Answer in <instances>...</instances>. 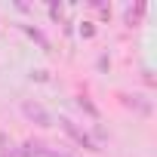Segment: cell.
I'll return each instance as SVG.
<instances>
[{
    "instance_id": "obj_1",
    "label": "cell",
    "mask_w": 157,
    "mask_h": 157,
    "mask_svg": "<svg viewBox=\"0 0 157 157\" xmlns=\"http://www.w3.org/2000/svg\"><path fill=\"white\" fill-rule=\"evenodd\" d=\"M59 126H62V129H65V132H68V136H71L77 145H80V148H86V151H99V145H96V142H93V139H90L83 129H77V126H74V120L59 117Z\"/></svg>"
},
{
    "instance_id": "obj_2",
    "label": "cell",
    "mask_w": 157,
    "mask_h": 157,
    "mask_svg": "<svg viewBox=\"0 0 157 157\" xmlns=\"http://www.w3.org/2000/svg\"><path fill=\"white\" fill-rule=\"evenodd\" d=\"M22 114L28 120H34L37 126H52V117H49V111L40 102H22Z\"/></svg>"
},
{
    "instance_id": "obj_3",
    "label": "cell",
    "mask_w": 157,
    "mask_h": 157,
    "mask_svg": "<svg viewBox=\"0 0 157 157\" xmlns=\"http://www.w3.org/2000/svg\"><path fill=\"white\" fill-rule=\"evenodd\" d=\"M43 154H49L43 142H25L19 148V157H43Z\"/></svg>"
},
{
    "instance_id": "obj_4",
    "label": "cell",
    "mask_w": 157,
    "mask_h": 157,
    "mask_svg": "<svg viewBox=\"0 0 157 157\" xmlns=\"http://www.w3.org/2000/svg\"><path fill=\"white\" fill-rule=\"evenodd\" d=\"M22 28H25V31H28L31 37H37V40H40V46H49V40H46V37H43V34H40L37 28H31V25H22Z\"/></svg>"
},
{
    "instance_id": "obj_5",
    "label": "cell",
    "mask_w": 157,
    "mask_h": 157,
    "mask_svg": "<svg viewBox=\"0 0 157 157\" xmlns=\"http://www.w3.org/2000/svg\"><path fill=\"white\" fill-rule=\"evenodd\" d=\"M77 105H80V108H86V111H90V114H93V117H96V114H99V111H96V105H93V102H90V99H83V96H80V99H77Z\"/></svg>"
},
{
    "instance_id": "obj_6",
    "label": "cell",
    "mask_w": 157,
    "mask_h": 157,
    "mask_svg": "<svg viewBox=\"0 0 157 157\" xmlns=\"http://www.w3.org/2000/svg\"><path fill=\"white\" fill-rule=\"evenodd\" d=\"M46 157H65V154H46Z\"/></svg>"
}]
</instances>
